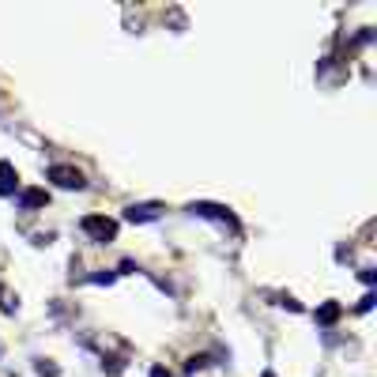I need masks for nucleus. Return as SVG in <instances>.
Wrapping results in <instances>:
<instances>
[{
    "label": "nucleus",
    "instance_id": "obj_1",
    "mask_svg": "<svg viewBox=\"0 0 377 377\" xmlns=\"http://www.w3.org/2000/svg\"><path fill=\"white\" fill-rule=\"evenodd\" d=\"M49 178L57 181V185H64V188H80V185H83V173L72 170V166H53Z\"/></svg>",
    "mask_w": 377,
    "mask_h": 377
},
{
    "label": "nucleus",
    "instance_id": "obj_2",
    "mask_svg": "<svg viewBox=\"0 0 377 377\" xmlns=\"http://www.w3.org/2000/svg\"><path fill=\"white\" fill-rule=\"evenodd\" d=\"M83 230H87V234H95V238H113V230H117V226H113L110 223V219H95V215H90V219H83Z\"/></svg>",
    "mask_w": 377,
    "mask_h": 377
}]
</instances>
